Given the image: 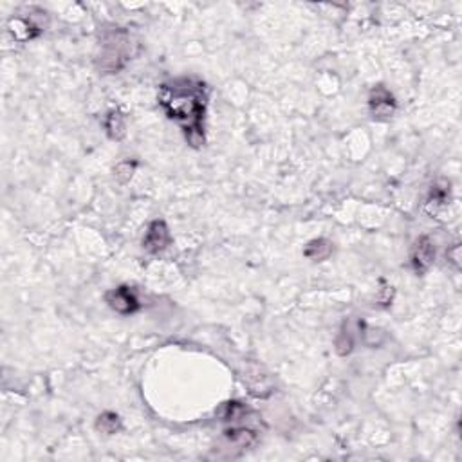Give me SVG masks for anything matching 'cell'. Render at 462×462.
<instances>
[{
	"label": "cell",
	"mask_w": 462,
	"mask_h": 462,
	"mask_svg": "<svg viewBox=\"0 0 462 462\" xmlns=\"http://www.w3.org/2000/svg\"><path fill=\"white\" fill-rule=\"evenodd\" d=\"M130 47H132L130 35L125 29H116L105 35L102 42V53L98 56L99 71L105 74L121 71L130 60V54H132Z\"/></svg>",
	"instance_id": "7a4b0ae2"
},
{
	"label": "cell",
	"mask_w": 462,
	"mask_h": 462,
	"mask_svg": "<svg viewBox=\"0 0 462 462\" xmlns=\"http://www.w3.org/2000/svg\"><path fill=\"white\" fill-rule=\"evenodd\" d=\"M369 109L372 118H376V120H390L392 116L396 114V98L392 96V93L385 85H378L370 93Z\"/></svg>",
	"instance_id": "5b68a950"
},
{
	"label": "cell",
	"mask_w": 462,
	"mask_h": 462,
	"mask_svg": "<svg viewBox=\"0 0 462 462\" xmlns=\"http://www.w3.org/2000/svg\"><path fill=\"white\" fill-rule=\"evenodd\" d=\"M224 437L230 440V445L237 446V448H248L257 440V433L246 427H231L230 430L224 431Z\"/></svg>",
	"instance_id": "9c48e42d"
},
{
	"label": "cell",
	"mask_w": 462,
	"mask_h": 462,
	"mask_svg": "<svg viewBox=\"0 0 462 462\" xmlns=\"http://www.w3.org/2000/svg\"><path fill=\"white\" fill-rule=\"evenodd\" d=\"M448 260L449 264H454L455 269H461V246L454 244L448 249Z\"/></svg>",
	"instance_id": "9a60e30c"
},
{
	"label": "cell",
	"mask_w": 462,
	"mask_h": 462,
	"mask_svg": "<svg viewBox=\"0 0 462 462\" xmlns=\"http://www.w3.org/2000/svg\"><path fill=\"white\" fill-rule=\"evenodd\" d=\"M159 105L170 120L181 125L186 141L193 148L205 145V114L208 90L202 81L181 78L163 83L159 89Z\"/></svg>",
	"instance_id": "6da1fadb"
},
{
	"label": "cell",
	"mask_w": 462,
	"mask_h": 462,
	"mask_svg": "<svg viewBox=\"0 0 462 462\" xmlns=\"http://www.w3.org/2000/svg\"><path fill=\"white\" fill-rule=\"evenodd\" d=\"M105 130H107L109 138L111 139H121L125 136V118L120 111H111L105 116Z\"/></svg>",
	"instance_id": "8fae6325"
},
{
	"label": "cell",
	"mask_w": 462,
	"mask_h": 462,
	"mask_svg": "<svg viewBox=\"0 0 462 462\" xmlns=\"http://www.w3.org/2000/svg\"><path fill=\"white\" fill-rule=\"evenodd\" d=\"M136 166H138L136 161H123V163H120V165L114 168V177L118 179L121 184L129 182L130 177H132L134 170H136Z\"/></svg>",
	"instance_id": "4fadbf2b"
},
{
	"label": "cell",
	"mask_w": 462,
	"mask_h": 462,
	"mask_svg": "<svg viewBox=\"0 0 462 462\" xmlns=\"http://www.w3.org/2000/svg\"><path fill=\"white\" fill-rule=\"evenodd\" d=\"M436 260V244L430 237H419L410 251V264L417 275H424Z\"/></svg>",
	"instance_id": "277c9868"
},
{
	"label": "cell",
	"mask_w": 462,
	"mask_h": 462,
	"mask_svg": "<svg viewBox=\"0 0 462 462\" xmlns=\"http://www.w3.org/2000/svg\"><path fill=\"white\" fill-rule=\"evenodd\" d=\"M96 430L105 433V436H114L116 431L121 430V419L118 413L105 412L102 413L96 421Z\"/></svg>",
	"instance_id": "7c38bea8"
},
{
	"label": "cell",
	"mask_w": 462,
	"mask_h": 462,
	"mask_svg": "<svg viewBox=\"0 0 462 462\" xmlns=\"http://www.w3.org/2000/svg\"><path fill=\"white\" fill-rule=\"evenodd\" d=\"M105 300H107L109 307H111L112 311L121 316L134 314V312H138L139 307H141L136 293H134L130 287H127V285H120V287L109 291V293L105 294Z\"/></svg>",
	"instance_id": "3957f363"
},
{
	"label": "cell",
	"mask_w": 462,
	"mask_h": 462,
	"mask_svg": "<svg viewBox=\"0 0 462 462\" xmlns=\"http://www.w3.org/2000/svg\"><path fill=\"white\" fill-rule=\"evenodd\" d=\"M449 205V182H437L433 184L430 190V196H428L427 202H424V209L428 214L437 217L448 208Z\"/></svg>",
	"instance_id": "52a82bcc"
},
{
	"label": "cell",
	"mask_w": 462,
	"mask_h": 462,
	"mask_svg": "<svg viewBox=\"0 0 462 462\" xmlns=\"http://www.w3.org/2000/svg\"><path fill=\"white\" fill-rule=\"evenodd\" d=\"M352 346H354V340H352L349 329H342L338 340H336V351L340 356H346L352 352Z\"/></svg>",
	"instance_id": "5bb4252c"
},
{
	"label": "cell",
	"mask_w": 462,
	"mask_h": 462,
	"mask_svg": "<svg viewBox=\"0 0 462 462\" xmlns=\"http://www.w3.org/2000/svg\"><path fill=\"white\" fill-rule=\"evenodd\" d=\"M168 244L170 231L165 221H154V223H150V226L147 228V233H145V239H143V248H145V251H148V253L152 255L161 253L163 249H166Z\"/></svg>",
	"instance_id": "8992f818"
},
{
	"label": "cell",
	"mask_w": 462,
	"mask_h": 462,
	"mask_svg": "<svg viewBox=\"0 0 462 462\" xmlns=\"http://www.w3.org/2000/svg\"><path fill=\"white\" fill-rule=\"evenodd\" d=\"M330 253H333V244H330L327 239L311 240V242L305 246V249H303V255H305L307 258L314 260V262L325 260Z\"/></svg>",
	"instance_id": "30bf717a"
},
{
	"label": "cell",
	"mask_w": 462,
	"mask_h": 462,
	"mask_svg": "<svg viewBox=\"0 0 462 462\" xmlns=\"http://www.w3.org/2000/svg\"><path fill=\"white\" fill-rule=\"evenodd\" d=\"M8 31L13 35L15 40L26 42L36 38L44 29L42 26L33 22L31 18H11L8 24Z\"/></svg>",
	"instance_id": "ba28073f"
}]
</instances>
